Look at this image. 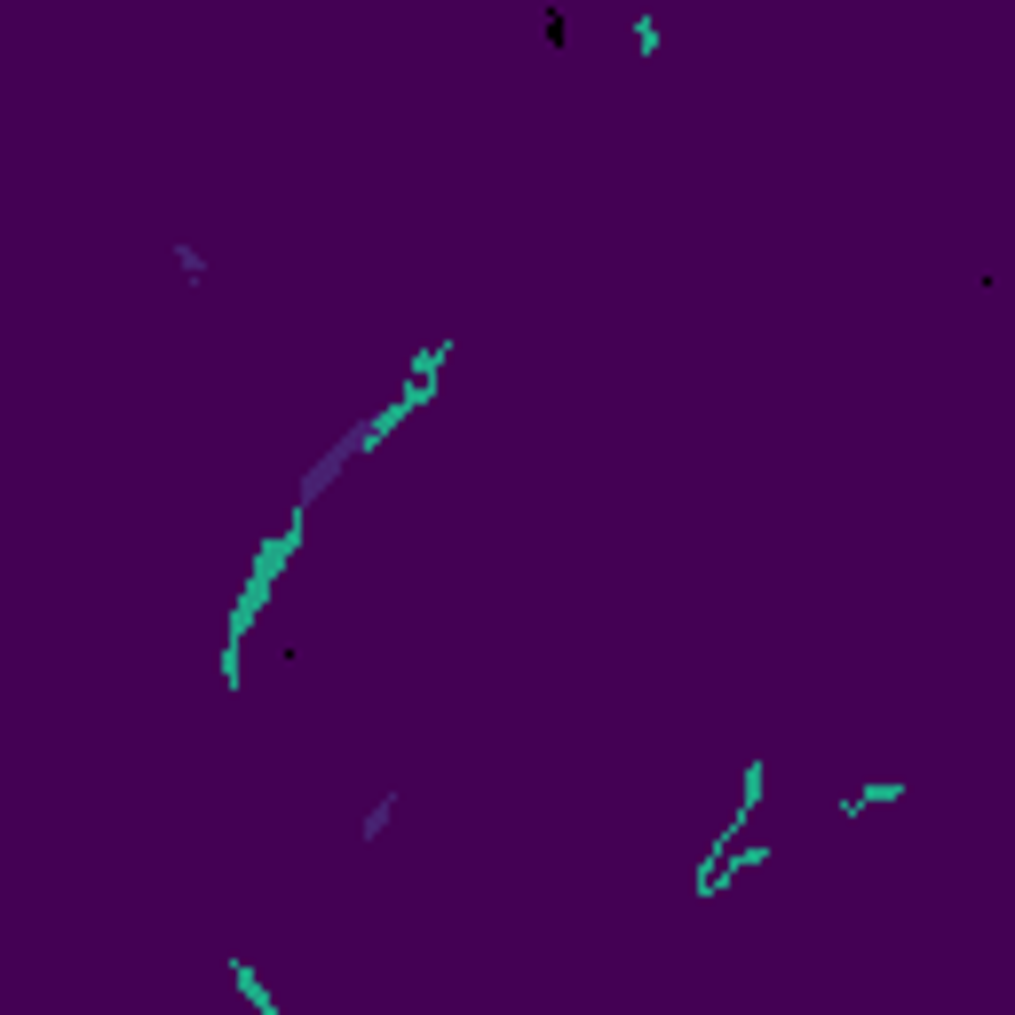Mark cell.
<instances>
[{"instance_id":"obj_1","label":"cell","mask_w":1015,"mask_h":1015,"mask_svg":"<svg viewBox=\"0 0 1015 1015\" xmlns=\"http://www.w3.org/2000/svg\"><path fill=\"white\" fill-rule=\"evenodd\" d=\"M230 976H238V992H246V1000H254V1015H278V1000H270V992H262V984H254V968H246V960H230Z\"/></svg>"}]
</instances>
